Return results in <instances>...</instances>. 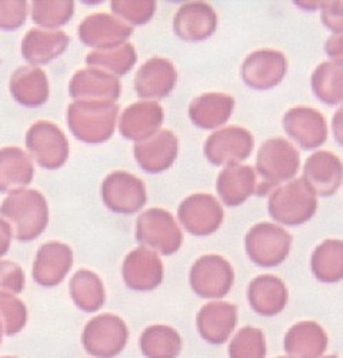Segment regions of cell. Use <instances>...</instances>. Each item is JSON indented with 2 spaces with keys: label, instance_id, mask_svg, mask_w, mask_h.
<instances>
[{
  "label": "cell",
  "instance_id": "1",
  "mask_svg": "<svg viewBox=\"0 0 343 358\" xmlns=\"http://www.w3.org/2000/svg\"><path fill=\"white\" fill-rule=\"evenodd\" d=\"M0 216L12 226L16 240L38 238L49 224V206L45 196L33 189H16L0 206Z\"/></svg>",
  "mask_w": 343,
  "mask_h": 358
},
{
  "label": "cell",
  "instance_id": "2",
  "mask_svg": "<svg viewBox=\"0 0 343 358\" xmlns=\"http://www.w3.org/2000/svg\"><path fill=\"white\" fill-rule=\"evenodd\" d=\"M119 104L102 100H75L66 110L72 134L89 145L108 141L116 129Z\"/></svg>",
  "mask_w": 343,
  "mask_h": 358
},
{
  "label": "cell",
  "instance_id": "3",
  "mask_svg": "<svg viewBox=\"0 0 343 358\" xmlns=\"http://www.w3.org/2000/svg\"><path fill=\"white\" fill-rule=\"evenodd\" d=\"M299 167L300 155L290 141L282 137L263 141L256 156V174L262 177L256 193L266 194L281 183L292 180Z\"/></svg>",
  "mask_w": 343,
  "mask_h": 358
},
{
  "label": "cell",
  "instance_id": "4",
  "mask_svg": "<svg viewBox=\"0 0 343 358\" xmlns=\"http://www.w3.org/2000/svg\"><path fill=\"white\" fill-rule=\"evenodd\" d=\"M318 208L315 192L303 178H296L270 193L269 216L285 226H300L311 220Z\"/></svg>",
  "mask_w": 343,
  "mask_h": 358
},
{
  "label": "cell",
  "instance_id": "5",
  "mask_svg": "<svg viewBox=\"0 0 343 358\" xmlns=\"http://www.w3.org/2000/svg\"><path fill=\"white\" fill-rule=\"evenodd\" d=\"M136 240L162 256L179 252L183 243L182 230L169 211L160 207L148 208L136 220Z\"/></svg>",
  "mask_w": 343,
  "mask_h": 358
},
{
  "label": "cell",
  "instance_id": "6",
  "mask_svg": "<svg viewBox=\"0 0 343 358\" xmlns=\"http://www.w3.org/2000/svg\"><path fill=\"white\" fill-rule=\"evenodd\" d=\"M129 329L123 318L105 313L93 317L82 333L85 351L94 358H115L127 345Z\"/></svg>",
  "mask_w": 343,
  "mask_h": 358
},
{
  "label": "cell",
  "instance_id": "7",
  "mask_svg": "<svg viewBox=\"0 0 343 358\" xmlns=\"http://www.w3.org/2000/svg\"><path fill=\"white\" fill-rule=\"evenodd\" d=\"M292 247V236L281 226L258 223L245 236V250L249 259L259 267L282 264Z\"/></svg>",
  "mask_w": 343,
  "mask_h": 358
},
{
  "label": "cell",
  "instance_id": "8",
  "mask_svg": "<svg viewBox=\"0 0 343 358\" xmlns=\"http://www.w3.org/2000/svg\"><path fill=\"white\" fill-rule=\"evenodd\" d=\"M233 281L232 264L218 255L202 256L190 267V287L196 296L204 300L223 299L229 294Z\"/></svg>",
  "mask_w": 343,
  "mask_h": 358
},
{
  "label": "cell",
  "instance_id": "9",
  "mask_svg": "<svg viewBox=\"0 0 343 358\" xmlns=\"http://www.w3.org/2000/svg\"><path fill=\"white\" fill-rule=\"evenodd\" d=\"M255 148L252 133L240 126H229L212 133L204 143V156L215 166H237Z\"/></svg>",
  "mask_w": 343,
  "mask_h": 358
},
{
  "label": "cell",
  "instance_id": "10",
  "mask_svg": "<svg viewBox=\"0 0 343 358\" xmlns=\"http://www.w3.org/2000/svg\"><path fill=\"white\" fill-rule=\"evenodd\" d=\"M26 148L41 167L60 169L69 157V141L64 133L52 122L41 120L26 133Z\"/></svg>",
  "mask_w": 343,
  "mask_h": 358
},
{
  "label": "cell",
  "instance_id": "11",
  "mask_svg": "<svg viewBox=\"0 0 343 358\" xmlns=\"http://www.w3.org/2000/svg\"><path fill=\"white\" fill-rule=\"evenodd\" d=\"M100 194L105 206L119 214L139 211L148 200L145 183L127 171H113L106 176Z\"/></svg>",
  "mask_w": 343,
  "mask_h": 358
},
{
  "label": "cell",
  "instance_id": "12",
  "mask_svg": "<svg viewBox=\"0 0 343 358\" xmlns=\"http://www.w3.org/2000/svg\"><path fill=\"white\" fill-rule=\"evenodd\" d=\"M132 34V26L109 13L90 15L78 27L80 42L97 50L116 49L125 45Z\"/></svg>",
  "mask_w": 343,
  "mask_h": 358
},
{
  "label": "cell",
  "instance_id": "13",
  "mask_svg": "<svg viewBox=\"0 0 343 358\" xmlns=\"http://www.w3.org/2000/svg\"><path fill=\"white\" fill-rule=\"evenodd\" d=\"M178 217L185 230L193 236L203 237L215 233L220 227L225 211L214 196L192 194L181 203Z\"/></svg>",
  "mask_w": 343,
  "mask_h": 358
},
{
  "label": "cell",
  "instance_id": "14",
  "mask_svg": "<svg viewBox=\"0 0 343 358\" xmlns=\"http://www.w3.org/2000/svg\"><path fill=\"white\" fill-rule=\"evenodd\" d=\"M288 71V60L284 53L263 49L249 55L240 69L244 83L255 90L276 87Z\"/></svg>",
  "mask_w": 343,
  "mask_h": 358
},
{
  "label": "cell",
  "instance_id": "15",
  "mask_svg": "<svg viewBox=\"0 0 343 358\" xmlns=\"http://www.w3.org/2000/svg\"><path fill=\"white\" fill-rule=\"evenodd\" d=\"M163 263L159 255L148 247H137L130 252L122 266L126 287L134 292H152L163 281Z\"/></svg>",
  "mask_w": 343,
  "mask_h": 358
},
{
  "label": "cell",
  "instance_id": "16",
  "mask_svg": "<svg viewBox=\"0 0 343 358\" xmlns=\"http://www.w3.org/2000/svg\"><path fill=\"white\" fill-rule=\"evenodd\" d=\"M282 123L286 134L304 150L321 148L328 138L326 119L312 107H293L285 113Z\"/></svg>",
  "mask_w": 343,
  "mask_h": 358
},
{
  "label": "cell",
  "instance_id": "17",
  "mask_svg": "<svg viewBox=\"0 0 343 358\" xmlns=\"http://www.w3.org/2000/svg\"><path fill=\"white\" fill-rule=\"evenodd\" d=\"M74 266L72 248L60 241L42 244L33 263V280L42 287L52 289L59 285Z\"/></svg>",
  "mask_w": 343,
  "mask_h": 358
},
{
  "label": "cell",
  "instance_id": "18",
  "mask_svg": "<svg viewBox=\"0 0 343 358\" xmlns=\"http://www.w3.org/2000/svg\"><path fill=\"white\" fill-rule=\"evenodd\" d=\"M237 326V307L227 301H211L204 304L196 315L199 336L209 344H225Z\"/></svg>",
  "mask_w": 343,
  "mask_h": 358
},
{
  "label": "cell",
  "instance_id": "19",
  "mask_svg": "<svg viewBox=\"0 0 343 358\" xmlns=\"http://www.w3.org/2000/svg\"><path fill=\"white\" fill-rule=\"evenodd\" d=\"M179 153V140L174 131L159 130L152 137L137 141L133 155L142 170L158 174L175 163Z\"/></svg>",
  "mask_w": 343,
  "mask_h": 358
},
{
  "label": "cell",
  "instance_id": "20",
  "mask_svg": "<svg viewBox=\"0 0 343 358\" xmlns=\"http://www.w3.org/2000/svg\"><path fill=\"white\" fill-rule=\"evenodd\" d=\"M164 120L163 107L158 101L144 100L126 107L119 119L120 134L133 141H144L156 134Z\"/></svg>",
  "mask_w": 343,
  "mask_h": 358
},
{
  "label": "cell",
  "instance_id": "21",
  "mask_svg": "<svg viewBox=\"0 0 343 358\" xmlns=\"http://www.w3.org/2000/svg\"><path fill=\"white\" fill-rule=\"evenodd\" d=\"M122 85L119 79L105 70L96 67L82 69L69 83V94L75 100L115 101L120 97Z\"/></svg>",
  "mask_w": 343,
  "mask_h": 358
},
{
  "label": "cell",
  "instance_id": "22",
  "mask_svg": "<svg viewBox=\"0 0 343 358\" xmlns=\"http://www.w3.org/2000/svg\"><path fill=\"white\" fill-rule=\"evenodd\" d=\"M178 71L175 64L164 57H152L137 70L134 90L142 99H163L175 89Z\"/></svg>",
  "mask_w": 343,
  "mask_h": 358
},
{
  "label": "cell",
  "instance_id": "23",
  "mask_svg": "<svg viewBox=\"0 0 343 358\" xmlns=\"http://www.w3.org/2000/svg\"><path fill=\"white\" fill-rule=\"evenodd\" d=\"M302 178L316 196L329 197L335 194L342 185L343 164L336 155L319 150L306 160Z\"/></svg>",
  "mask_w": 343,
  "mask_h": 358
},
{
  "label": "cell",
  "instance_id": "24",
  "mask_svg": "<svg viewBox=\"0 0 343 358\" xmlns=\"http://www.w3.org/2000/svg\"><path fill=\"white\" fill-rule=\"evenodd\" d=\"M218 27L215 9L203 2L183 5L174 17V30L185 42H200L209 39Z\"/></svg>",
  "mask_w": 343,
  "mask_h": 358
},
{
  "label": "cell",
  "instance_id": "25",
  "mask_svg": "<svg viewBox=\"0 0 343 358\" xmlns=\"http://www.w3.org/2000/svg\"><path fill=\"white\" fill-rule=\"evenodd\" d=\"M248 300L252 310L262 317H274L282 313L289 300L284 280L272 274L253 278L248 287Z\"/></svg>",
  "mask_w": 343,
  "mask_h": 358
},
{
  "label": "cell",
  "instance_id": "26",
  "mask_svg": "<svg viewBox=\"0 0 343 358\" xmlns=\"http://www.w3.org/2000/svg\"><path fill=\"white\" fill-rule=\"evenodd\" d=\"M328 334L315 321H299L285 334L284 347L290 358H322L328 350Z\"/></svg>",
  "mask_w": 343,
  "mask_h": 358
},
{
  "label": "cell",
  "instance_id": "27",
  "mask_svg": "<svg viewBox=\"0 0 343 358\" xmlns=\"http://www.w3.org/2000/svg\"><path fill=\"white\" fill-rule=\"evenodd\" d=\"M71 38L63 30L31 29L22 42V56L30 64H46L66 52Z\"/></svg>",
  "mask_w": 343,
  "mask_h": 358
},
{
  "label": "cell",
  "instance_id": "28",
  "mask_svg": "<svg viewBox=\"0 0 343 358\" xmlns=\"http://www.w3.org/2000/svg\"><path fill=\"white\" fill-rule=\"evenodd\" d=\"M258 190V174L251 166H230L223 169L216 182L220 200L229 207L245 203Z\"/></svg>",
  "mask_w": 343,
  "mask_h": 358
},
{
  "label": "cell",
  "instance_id": "29",
  "mask_svg": "<svg viewBox=\"0 0 343 358\" xmlns=\"http://www.w3.org/2000/svg\"><path fill=\"white\" fill-rule=\"evenodd\" d=\"M13 99L24 107H41L49 100V80L45 71L36 66H20L10 76Z\"/></svg>",
  "mask_w": 343,
  "mask_h": 358
},
{
  "label": "cell",
  "instance_id": "30",
  "mask_svg": "<svg viewBox=\"0 0 343 358\" xmlns=\"http://www.w3.org/2000/svg\"><path fill=\"white\" fill-rule=\"evenodd\" d=\"M234 99L223 93H206L189 106V119L196 127L212 130L223 126L232 116Z\"/></svg>",
  "mask_w": 343,
  "mask_h": 358
},
{
  "label": "cell",
  "instance_id": "31",
  "mask_svg": "<svg viewBox=\"0 0 343 358\" xmlns=\"http://www.w3.org/2000/svg\"><path fill=\"white\" fill-rule=\"evenodd\" d=\"M34 166L20 148L0 149V193L24 189L31 183Z\"/></svg>",
  "mask_w": 343,
  "mask_h": 358
},
{
  "label": "cell",
  "instance_id": "32",
  "mask_svg": "<svg viewBox=\"0 0 343 358\" xmlns=\"http://www.w3.org/2000/svg\"><path fill=\"white\" fill-rule=\"evenodd\" d=\"M69 293L75 306L85 313L99 311L106 301L105 284L90 270H79L69 282Z\"/></svg>",
  "mask_w": 343,
  "mask_h": 358
},
{
  "label": "cell",
  "instance_id": "33",
  "mask_svg": "<svg viewBox=\"0 0 343 358\" xmlns=\"http://www.w3.org/2000/svg\"><path fill=\"white\" fill-rule=\"evenodd\" d=\"M139 347L146 358H178L182 351V337L174 327L155 324L144 330Z\"/></svg>",
  "mask_w": 343,
  "mask_h": 358
},
{
  "label": "cell",
  "instance_id": "34",
  "mask_svg": "<svg viewBox=\"0 0 343 358\" xmlns=\"http://www.w3.org/2000/svg\"><path fill=\"white\" fill-rule=\"evenodd\" d=\"M311 268L316 280L322 282H337L343 280V241L326 240L321 243L312 255Z\"/></svg>",
  "mask_w": 343,
  "mask_h": 358
},
{
  "label": "cell",
  "instance_id": "35",
  "mask_svg": "<svg viewBox=\"0 0 343 358\" xmlns=\"http://www.w3.org/2000/svg\"><path fill=\"white\" fill-rule=\"evenodd\" d=\"M314 94L328 106H337L343 103V63L323 62L312 73Z\"/></svg>",
  "mask_w": 343,
  "mask_h": 358
},
{
  "label": "cell",
  "instance_id": "36",
  "mask_svg": "<svg viewBox=\"0 0 343 358\" xmlns=\"http://www.w3.org/2000/svg\"><path fill=\"white\" fill-rule=\"evenodd\" d=\"M137 62V55L132 43H125L112 50H94L86 56V64L105 70L113 76H123Z\"/></svg>",
  "mask_w": 343,
  "mask_h": 358
},
{
  "label": "cell",
  "instance_id": "37",
  "mask_svg": "<svg viewBox=\"0 0 343 358\" xmlns=\"http://www.w3.org/2000/svg\"><path fill=\"white\" fill-rule=\"evenodd\" d=\"M75 15V3L62 0V2H46L36 0L31 5V19L34 24L45 27L46 30H55L71 22Z\"/></svg>",
  "mask_w": 343,
  "mask_h": 358
},
{
  "label": "cell",
  "instance_id": "38",
  "mask_svg": "<svg viewBox=\"0 0 343 358\" xmlns=\"http://www.w3.org/2000/svg\"><path fill=\"white\" fill-rule=\"evenodd\" d=\"M229 358H266L267 344L260 329L248 326L240 329L229 343Z\"/></svg>",
  "mask_w": 343,
  "mask_h": 358
},
{
  "label": "cell",
  "instance_id": "39",
  "mask_svg": "<svg viewBox=\"0 0 343 358\" xmlns=\"http://www.w3.org/2000/svg\"><path fill=\"white\" fill-rule=\"evenodd\" d=\"M0 323L5 336L19 334L27 324L26 304L15 294L0 292Z\"/></svg>",
  "mask_w": 343,
  "mask_h": 358
},
{
  "label": "cell",
  "instance_id": "40",
  "mask_svg": "<svg viewBox=\"0 0 343 358\" xmlns=\"http://www.w3.org/2000/svg\"><path fill=\"white\" fill-rule=\"evenodd\" d=\"M111 9L116 17L123 19L129 26L146 24L156 12V2L152 0H115Z\"/></svg>",
  "mask_w": 343,
  "mask_h": 358
},
{
  "label": "cell",
  "instance_id": "41",
  "mask_svg": "<svg viewBox=\"0 0 343 358\" xmlns=\"http://www.w3.org/2000/svg\"><path fill=\"white\" fill-rule=\"evenodd\" d=\"M26 277L22 267L13 262L0 260V292L20 294L24 290Z\"/></svg>",
  "mask_w": 343,
  "mask_h": 358
},
{
  "label": "cell",
  "instance_id": "42",
  "mask_svg": "<svg viewBox=\"0 0 343 358\" xmlns=\"http://www.w3.org/2000/svg\"><path fill=\"white\" fill-rule=\"evenodd\" d=\"M27 17V3L23 0L16 2H0V29L10 31L24 24Z\"/></svg>",
  "mask_w": 343,
  "mask_h": 358
},
{
  "label": "cell",
  "instance_id": "43",
  "mask_svg": "<svg viewBox=\"0 0 343 358\" xmlns=\"http://www.w3.org/2000/svg\"><path fill=\"white\" fill-rule=\"evenodd\" d=\"M322 22L325 27L336 33H343V2H323Z\"/></svg>",
  "mask_w": 343,
  "mask_h": 358
},
{
  "label": "cell",
  "instance_id": "44",
  "mask_svg": "<svg viewBox=\"0 0 343 358\" xmlns=\"http://www.w3.org/2000/svg\"><path fill=\"white\" fill-rule=\"evenodd\" d=\"M325 52L332 60L343 63V33L330 36L325 43Z\"/></svg>",
  "mask_w": 343,
  "mask_h": 358
},
{
  "label": "cell",
  "instance_id": "45",
  "mask_svg": "<svg viewBox=\"0 0 343 358\" xmlns=\"http://www.w3.org/2000/svg\"><path fill=\"white\" fill-rule=\"evenodd\" d=\"M12 238H13L12 226L5 219H0V257L8 255Z\"/></svg>",
  "mask_w": 343,
  "mask_h": 358
},
{
  "label": "cell",
  "instance_id": "46",
  "mask_svg": "<svg viewBox=\"0 0 343 358\" xmlns=\"http://www.w3.org/2000/svg\"><path fill=\"white\" fill-rule=\"evenodd\" d=\"M332 130L335 140L339 146L343 148V104L336 110L332 119Z\"/></svg>",
  "mask_w": 343,
  "mask_h": 358
},
{
  "label": "cell",
  "instance_id": "47",
  "mask_svg": "<svg viewBox=\"0 0 343 358\" xmlns=\"http://www.w3.org/2000/svg\"><path fill=\"white\" fill-rule=\"evenodd\" d=\"M4 336H5V331H4V326H2V323H0V344H2Z\"/></svg>",
  "mask_w": 343,
  "mask_h": 358
},
{
  "label": "cell",
  "instance_id": "48",
  "mask_svg": "<svg viewBox=\"0 0 343 358\" xmlns=\"http://www.w3.org/2000/svg\"><path fill=\"white\" fill-rule=\"evenodd\" d=\"M322 358H339V357L335 355V354H332V355H325V357H322Z\"/></svg>",
  "mask_w": 343,
  "mask_h": 358
},
{
  "label": "cell",
  "instance_id": "49",
  "mask_svg": "<svg viewBox=\"0 0 343 358\" xmlns=\"http://www.w3.org/2000/svg\"><path fill=\"white\" fill-rule=\"evenodd\" d=\"M0 358H16V357H10V355H8V357H0Z\"/></svg>",
  "mask_w": 343,
  "mask_h": 358
},
{
  "label": "cell",
  "instance_id": "50",
  "mask_svg": "<svg viewBox=\"0 0 343 358\" xmlns=\"http://www.w3.org/2000/svg\"><path fill=\"white\" fill-rule=\"evenodd\" d=\"M278 358H290V357H288V355H284V357H278Z\"/></svg>",
  "mask_w": 343,
  "mask_h": 358
}]
</instances>
